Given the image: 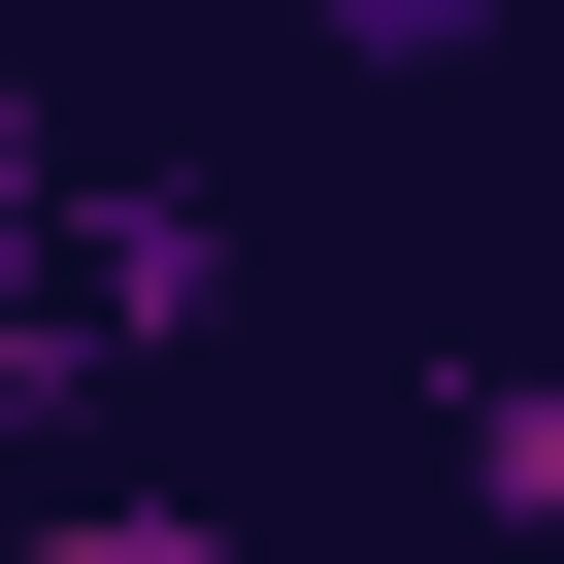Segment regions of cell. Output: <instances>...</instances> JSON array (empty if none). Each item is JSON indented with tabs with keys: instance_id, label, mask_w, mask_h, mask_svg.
I'll return each mask as SVG.
<instances>
[{
	"instance_id": "obj_1",
	"label": "cell",
	"mask_w": 564,
	"mask_h": 564,
	"mask_svg": "<svg viewBox=\"0 0 564 564\" xmlns=\"http://www.w3.org/2000/svg\"><path fill=\"white\" fill-rule=\"evenodd\" d=\"M0 34H34V0H0ZM100 399V333H67V100L0 67V432H67Z\"/></svg>"
},
{
	"instance_id": "obj_2",
	"label": "cell",
	"mask_w": 564,
	"mask_h": 564,
	"mask_svg": "<svg viewBox=\"0 0 564 564\" xmlns=\"http://www.w3.org/2000/svg\"><path fill=\"white\" fill-rule=\"evenodd\" d=\"M199 300H232V199H199V166H100V199H67V333H100V366H166Z\"/></svg>"
},
{
	"instance_id": "obj_3",
	"label": "cell",
	"mask_w": 564,
	"mask_h": 564,
	"mask_svg": "<svg viewBox=\"0 0 564 564\" xmlns=\"http://www.w3.org/2000/svg\"><path fill=\"white\" fill-rule=\"evenodd\" d=\"M432 465H465L498 531H564V366H465V399H432Z\"/></svg>"
},
{
	"instance_id": "obj_4",
	"label": "cell",
	"mask_w": 564,
	"mask_h": 564,
	"mask_svg": "<svg viewBox=\"0 0 564 564\" xmlns=\"http://www.w3.org/2000/svg\"><path fill=\"white\" fill-rule=\"evenodd\" d=\"M300 34H333L366 100H432V67H498V34H531V0H300Z\"/></svg>"
},
{
	"instance_id": "obj_5",
	"label": "cell",
	"mask_w": 564,
	"mask_h": 564,
	"mask_svg": "<svg viewBox=\"0 0 564 564\" xmlns=\"http://www.w3.org/2000/svg\"><path fill=\"white\" fill-rule=\"evenodd\" d=\"M0 564H232V531H199V498H34Z\"/></svg>"
},
{
	"instance_id": "obj_6",
	"label": "cell",
	"mask_w": 564,
	"mask_h": 564,
	"mask_svg": "<svg viewBox=\"0 0 564 564\" xmlns=\"http://www.w3.org/2000/svg\"><path fill=\"white\" fill-rule=\"evenodd\" d=\"M531 34H564V0H531Z\"/></svg>"
}]
</instances>
